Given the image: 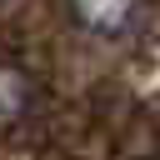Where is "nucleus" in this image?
I'll return each mask as SVG.
<instances>
[{"label":"nucleus","instance_id":"f257e3e1","mask_svg":"<svg viewBox=\"0 0 160 160\" xmlns=\"http://www.w3.org/2000/svg\"><path fill=\"white\" fill-rule=\"evenodd\" d=\"M80 5V15L90 20V25H100V30H115L120 25V10H125V0H75Z\"/></svg>","mask_w":160,"mask_h":160},{"label":"nucleus","instance_id":"f03ea898","mask_svg":"<svg viewBox=\"0 0 160 160\" xmlns=\"http://www.w3.org/2000/svg\"><path fill=\"white\" fill-rule=\"evenodd\" d=\"M15 110H20V80L10 70H0V120H10Z\"/></svg>","mask_w":160,"mask_h":160}]
</instances>
